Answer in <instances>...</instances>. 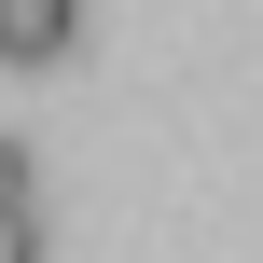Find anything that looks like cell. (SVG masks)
<instances>
[{
  "instance_id": "cell-1",
  "label": "cell",
  "mask_w": 263,
  "mask_h": 263,
  "mask_svg": "<svg viewBox=\"0 0 263 263\" xmlns=\"http://www.w3.org/2000/svg\"><path fill=\"white\" fill-rule=\"evenodd\" d=\"M83 42V0H0V55H69Z\"/></svg>"
},
{
  "instance_id": "cell-2",
  "label": "cell",
  "mask_w": 263,
  "mask_h": 263,
  "mask_svg": "<svg viewBox=\"0 0 263 263\" xmlns=\"http://www.w3.org/2000/svg\"><path fill=\"white\" fill-rule=\"evenodd\" d=\"M0 263H42V208H0Z\"/></svg>"
},
{
  "instance_id": "cell-3",
  "label": "cell",
  "mask_w": 263,
  "mask_h": 263,
  "mask_svg": "<svg viewBox=\"0 0 263 263\" xmlns=\"http://www.w3.org/2000/svg\"><path fill=\"white\" fill-rule=\"evenodd\" d=\"M0 208H28V153H14V139H0Z\"/></svg>"
}]
</instances>
